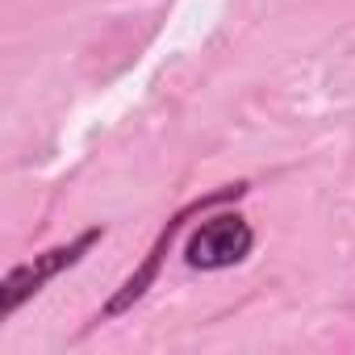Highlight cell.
Instances as JSON below:
<instances>
[{"label": "cell", "mask_w": 355, "mask_h": 355, "mask_svg": "<svg viewBox=\"0 0 355 355\" xmlns=\"http://www.w3.org/2000/svg\"><path fill=\"white\" fill-rule=\"evenodd\" d=\"M247 180H239V184H222L218 193H205L201 201H193V205H184L180 214H171L167 218V226L159 230V239H155V247H150V255L142 259V268L138 272H130L125 280H121V288L105 301V309L96 313V322H113V318H121V313H130L146 293H150V284H155V276H159V268H163V259H167V251H171V243H175V234L184 230V222L189 218H201L205 209H218V205H230V201H239V197H247Z\"/></svg>", "instance_id": "cell-1"}, {"label": "cell", "mask_w": 355, "mask_h": 355, "mask_svg": "<svg viewBox=\"0 0 355 355\" xmlns=\"http://www.w3.org/2000/svg\"><path fill=\"white\" fill-rule=\"evenodd\" d=\"M105 239V226H92V230H84V234H76L71 243H59V247H51V251H42V255H34L30 263H17V268H9V276H5V284H0V313L5 318H13L30 297H38L55 276H63L67 268H76L96 243Z\"/></svg>", "instance_id": "cell-2"}, {"label": "cell", "mask_w": 355, "mask_h": 355, "mask_svg": "<svg viewBox=\"0 0 355 355\" xmlns=\"http://www.w3.org/2000/svg\"><path fill=\"white\" fill-rule=\"evenodd\" d=\"M251 251H255L251 222L243 214H214L189 234L184 263L193 272H226V268H239Z\"/></svg>", "instance_id": "cell-3"}]
</instances>
